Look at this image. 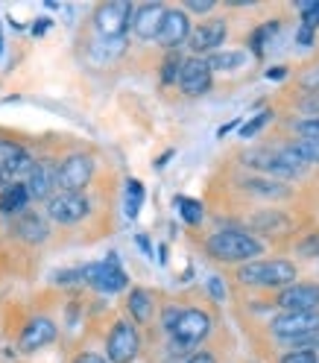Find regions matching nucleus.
Returning <instances> with one entry per match:
<instances>
[{
    "label": "nucleus",
    "instance_id": "nucleus-18",
    "mask_svg": "<svg viewBox=\"0 0 319 363\" xmlns=\"http://www.w3.org/2000/svg\"><path fill=\"white\" fill-rule=\"evenodd\" d=\"M164 12L167 6L164 4H144L135 9L132 15V33L138 41H155L158 38V30H162V21H164Z\"/></svg>",
    "mask_w": 319,
    "mask_h": 363
},
{
    "label": "nucleus",
    "instance_id": "nucleus-7",
    "mask_svg": "<svg viewBox=\"0 0 319 363\" xmlns=\"http://www.w3.org/2000/svg\"><path fill=\"white\" fill-rule=\"evenodd\" d=\"M88 214H91V202L85 194L59 191L44 202V217H47V223H56V225H77Z\"/></svg>",
    "mask_w": 319,
    "mask_h": 363
},
{
    "label": "nucleus",
    "instance_id": "nucleus-42",
    "mask_svg": "<svg viewBox=\"0 0 319 363\" xmlns=\"http://www.w3.org/2000/svg\"><path fill=\"white\" fill-rule=\"evenodd\" d=\"M135 240H138V246L144 249V255H150V258H152V243H150V238H147V235H138Z\"/></svg>",
    "mask_w": 319,
    "mask_h": 363
},
{
    "label": "nucleus",
    "instance_id": "nucleus-14",
    "mask_svg": "<svg viewBox=\"0 0 319 363\" xmlns=\"http://www.w3.org/2000/svg\"><path fill=\"white\" fill-rule=\"evenodd\" d=\"M179 91L185 97H205L214 85V74L208 71V65L199 56H188L181 59V67H179V79H176Z\"/></svg>",
    "mask_w": 319,
    "mask_h": 363
},
{
    "label": "nucleus",
    "instance_id": "nucleus-15",
    "mask_svg": "<svg viewBox=\"0 0 319 363\" xmlns=\"http://www.w3.org/2000/svg\"><path fill=\"white\" fill-rule=\"evenodd\" d=\"M191 15L181 9V6H167L164 12V21H162V30H158V44L167 50V53H176L181 44H188L191 38Z\"/></svg>",
    "mask_w": 319,
    "mask_h": 363
},
{
    "label": "nucleus",
    "instance_id": "nucleus-26",
    "mask_svg": "<svg viewBox=\"0 0 319 363\" xmlns=\"http://www.w3.org/2000/svg\"><path fill=\"white\" fill-rule=\"evenodd\" d=\"M144 196H147V191H144L141 182L138 179H129L126 182V196H123V208H126V217L129 220L138 217V211L144 206Z\"/></svg>",
    "mask_w": 319,
    "mask_h": 363
},
{
    "label": "nucleus",
    "instance_id": "nucleus-33",
    "mask_svg": "<svg viewBox=\"0 0 319 363\" xmlns=\"http://www.w3.org/2000/svg\"><path fill=\"white\" fill-rule=\"evenodd\" d=\"M279 363H319V352H308V349H290L281 354Z\"/></svg>",
    "mask_w": 319,
    "mask_h": 363
},
{
    "label": "nucleus",
    "instance_id": "nucleus-8",
    "mask_svg": "<svg viewBox=\"0 0 319 363\" xmlns=\"http://www.w3.org/2000/svg\"><path fill=\"white\" fill-rule=\"evenodd\" d=\"M94 158L88 152H71L65 155L56 173H59V191H67V194H85V188L91 185V179H94Z\"/></svg>",
    "mask_w": 319,
    "mask_h": 363
},
{
    "label": "nucleus",
    "instance_id": "nucleus-17",
    "mask_svg": "<svg viewBox=\"0 0 319 363\" xmlns=\"http://www.w3.org/2000/svg\"><path fill=\"white\" fill-rule=\"evenodd\" d=\"M12 235L21 243H27V246H41V243L50 240V223H47V217H44V214L27 208L24 214H18L12 220Z\"/></svg>",
    "mask_w": 319,
    "mask_h": 363
},
{
    "label": "nucleus",
    "instance_id": "nucleus-2",
    "mask_svg": "<svg viewBox=\"0 0 319 363\" xmlns=\"http://www.w3.org/2000/svg\"><path fill=\"white\" fill-rule=\"evenodd\" d=\"M237 281L243 287L258 290H284L296 281V267L284 258H267V261H249L237 267Z\"/></svg>",
    "mask_w": 319,
    "mask_h": 363
},
{
    "label": "nucleus",
    "instance_id": "nucleus-20",
    "mask_svg": "<svg viewBox=\"0 0 319 363\" xmlns=\"http://www.w3.org/2000/svg\"><path fill=\"white\" fill-rule=\"evenodd\" d=\"M126 311L132 316V325H147L155 313V299L152 293L144 287H132L129 296H126Z\"/></svg>",
    "mask_w": 319,
    "mask_h": 363
},
{
    "label": "nucleus",
    "instance_id": "nucleus-9",
    "mask_svg": "<svg viewBox=\"0 0 319 363\" xmlns=\"http://www.w3.org/2000/svg\"><path fill=\"white\" fill-rule=\"evenodd\" d=\"M141 352V334L138 325H132L129 320H118L108 328L106 337V360L108 363H132Z\"/></svg>",
    "mask_w": 319,
    "mask_h": 363
},
{
    "label": "nucleus",
    "instance_id": "nucleus-5",
    "mask_svg": "<svg viewBox=\"0 0 319 363\" xmlns=\"http://www.w3.org/2000/svg\"><path fill=\"white\" fill-rule=\"evenodd\" d=\"M82 284H88L91 290L106 293V296H115V293H123L129 287V276L121 267V258L111 252L106 261H91L82 264Z\"/></svg>",
    "mask_w": 319,
    "mask_h": 363
},
{
    "label": "nucleus",
    "instance_id": "nucleus-37",
    "mask_svg": "<svg viewBox=\"0 0 319 363\" xmlns=\"http://www.w3.org/2000/svg\"><path fill=\"white\" fill-rule=\"evenodd\" d=\"M179 311H181V308L170 305V308H164V313H162V328H164L167 334L173 331V325H176V320H179Z\"/></svg>",
    "mask_w": 319,
    "mask_h": 363
},
{
    "label": "nucleus",
    "instance_id": "nucleus-1",
    "mask_svg": "<svg viewBox=\"0 0 319 363\" xmlns=\"http://www.w3.org/2000/svg\"><path fill=\"white\" fill-rule=\"evenodd\" d=\"M205 252L220 264H240L243 267L249 261H258V255L264 252V243L243 229H220L205 240Z\"/></svg>",
    "mask_w": 319,
    "mask_h": 363
},
{
    "label": "nucleus",
    "instance_id": "nucleus-48",
    "mask_svg": "<svg viewBox=\"0 0 319 363\" xmlns=\"http://www.w3.org/2000/svg\"><path fill=\"white\" fill-rule=\"evenodd\" d=\"M316 94H319V88H316Z\"/></svg>",
    "mask_w": 319,
    "mask_h": 363
},
{
    "label": "nucleus",
    "instance_id": "nucleus-32",
    "mask_svg": "<svg viewBox=\"0 0 319 363\" xmlns=\"http://www.w3.org/2000/svg\"><path fill=\"white\" fill-rule=\"evenodd\" d=\"M302 27L316 33L319 30V0H310V4H302Z\"/></svg>",
    "mask_w": 319,
    "mask_h": 363
},
{
    "label": "nucleus",
    "instance_id": "nucleus-31",
    "mask_svg": "<svg viewBox=\"0 0 319 363\" xmlns=\"http://www.w3.org/2000/svg\"><path fill=\"white\" fill-rule=\"evenodd\" d=\"M293 132L299 135V138H310V141H319V115L296 121V123H293Z\"/></svg>",
    "mask_w": 319,
    "mask_h": 363
},
{
    "label": "nucleus",
    "instance_id": "nucleus-27",
    "mask_svg": "<svg viewBox=\"0 0 319 363\" xmlns=\"http://www.w3.org/2000/svg\"><path fill=\"white\" fill-rule=\"evenodd\" d=\"M173 206L179 208L181 220H185L188 225H199L205 220V208H202V202L199 199H191V196H176L173 199Z\"/></svg>",
    "mask_w": 319,
    "mask_h": 363
},
{
    "label": "nucleus",
    "instance_id": "nucleus-23",
    "mask_svg": "<svg viewBox=\"0 0 319 363\" xmlns=\"http://www.w3.org/2000/svg\"><path fill=\"white\" fill-rule=\"evenodd\" d=\"M279 27H281V21H267V24H261L258 30H252V35H249V50H246V53H252L255 59H261V56L267 53V48H269L272 35L279 33Z\"/></svg>",
    "mask_w": 319,
    "mask_h": 363
},
{
    "label": "nucleus",
    "instance_id": "nucleus-13",
    "mask_svg": "<svg viewBox=\"0 0 319 363\" xmlns=\"http://www.w3.org/2000/svg\"><path fill=\"white\" fill-rule=\"evenodd\" d=\"M33 162L35 158L30 155L27 147H21L15 141H0V188L15 185V182H24Z\"/></svg>",
    "mask_w": 319,
    "mask_h": 363
},
{
    "label": "nucleus",
    "instance_id": "nucleus-34",
    "mask_svg": "<svg viewBox=\"0 0 319 363\" xmlns=\"http://www.w3.org/2000/svg\"><path fill=\"white\" fill-rule=\"evenodd\" d=\"M53 281L59 284V287H71V284H82V269L79 267H74V269H59L56 276H53Z\"/></svg>",
    "mask_w": 319,
    "mask_h": 363
},
{
    "label": "nucleus",
    "instance_id": "nucleus-4",
    "mask_svg": "<svg viewBox=\"0 0 319 363\" xmlns=\"http://www.w3.org/2000/svg\"><path fill=\"white\" fill-rule=\"evenodd\" d=\"M214 323H211V313L202 311V308H181L179 311V320L170 331V340L179 352H191L199 343H205L211 334Z\"/></svg>",
    "mask_w": 319,
    "mask_h": 363
},
{
    "label": "nucleus",
    "instance_id": "nucleus-35",
    "mask_svg": "<svg viewBox=\"0 0 319 363\" xmlns=\"http://www.w3.org/2000/svg\"><path fill=\"white\" fill-rule=\"evenodd\" d=\"M181 9H185L188 15H208V12L217 9V0H185Z\"/></svg>",
    "mask_w": 319,
    "mask_h": 363
},
{
    "label": "nucleus",
    "instance_id": "nucleus-25",
    "mask_svg": "<svg viewBox=\"0 0 319 363\" xmlns=\"http://www.w3.org/2000/svg\"><path fill=\"white\" fill-rule=\"evenodd\" d=\"M243 188H246L249 194L272 196V199H284V196H290V188H284L281 182H272V179H249V182H243Z\"/></svg>",
    "mask_w": 319,
    "mask_h": 363
},
{
    "label": "nucleus",
    "instance_id": "nucleus-39",
    "mask_svg": "<svg viewBox=\"0 0 319 363\" xmlns=\"http://www.w3.org/2000/svg\"><path fill=\"white\" fill-rule=\"evenodd\" d=\"M74 363H108V360L103 354H97V352H79L74 357Z\"/></svg>",
    "mask_w": 319,
    "mask_h": 363
},
{
    "label": "nucleus",
    "instance_id": "nucleus-46",
    "mask_svg": "<svg viewBox=\"0 0 319 363\" xmlns=\"http://www.w3.org/2000/svg\"><path fill=\"white\" fill-rule=\"evenodd\" d=\"M170 158H173V150H167V152H164L162 158H158V162H155V167H158V170H162V167H164V164L170 162Z\"/></svg>",
    "mask_w": 319,
    "mask_h": 363
},
{
    "label": "nucleus",
    "instance_id": "nucleus-24",
    "mask_svg": "<svg viewBox=\"0 0 319 363\" xmlns=\"http://www.w3.org/2000/svg\"><path fill=\"white\" fill-rule=\"evenodd\" d=\"M284 150L296 158V162H302L305 167H308V164H319V141H310V138H296V141L284 144Z\"/></svg>",
    "mask_w": 319,
    "mask_h": 363
},
{
    "label": "nucleus",
    "instance_id": "nucleus-6",
    "mask_svg": "<svg viewBox=\"0 0 319 363\" xmlns=\"http://www.w3.org/2000/svg\"><path fill=\"white\" fill-rule=\"evenodd\" d=\"M132 15H135V6L129 0H108V4H100L94 9L91 24H94L100 38H123L132 27Z\"/></svg>",
    "mask_w": 319,
    "mask_h": 363
},
{
    "label": "nucleus",
    "instance_id": "nucleus-22",
    "mask_svg": "<svg viewBox=\"0 0 319 363\" xmlns=\"http://www.w3.org/2000/svg\"><path fill=\"white\" fill-rule=\"evenodd\" d=\"M249 62V53L246 50H217L211 56H205V65H208V71L214 74H235L240 67Z\"/></svg>",
    "mask_w": 319,
    "mask_h": 363
},
{
    "label": "nucleus",
    "instance_id": "nucleus-45",
    "mask_svg": "<svg viewBox=\"0 0 319 363\" xmlns=\"http://www.w3.org/2000/svg\"><path fill=\"white\" fill-rule=\"evenodd\" d=\"M35 24H38V27H33V33H35V35H41L44 30H47V27L53 24V21H47V18H41V21H35Z\"/></svg>",
    "mask_w": 319,
    "mask_h": 363
},
{
    "label": "nucleus",
    "instance_id": "nucleus-21",
    "mask_svg": "<svg viewBox=\"0 0 319 363\" xmlns=\"http://www.w3.org/2000/svg\"><path fill=\"white\" fill-rule=\"evenodd\" d=\"M30 208V194L24 188V182H15V185L0 188V214L15 220L18 214H24Z\"/></svg>",
    "mask_w": 319,
    "mask_h": 363
},
{
    "label": "nucleus",
    "instance_id": "nucleus-16",
    "mask_svg": "<svg viewBox=\"0 0 319 363\" xmlns=\"http://www.w3.org/2000/svg\"><path fill=\"white\" fill-rule=\"evenodd\" d=\"M59 337V328L50 316H33V320L21 328V337H18V352L24 354H33V352H41L44 346L56 343Z\"/></svg>",
    "mask_w": 319,
    "mask_h": 363
},
{
    "label": "nucleus",
    "instance_id": "nucleus-38",
    "mask_svg": "<svg viewBox=\"0 0 319 363\" xmlns=\"http://www.w3.org/2000/svg\"><path fill=\"white\" fill-rule=\"evenodd\" d=\"M208 293H211L214 302H223V299H225V284H223V279L211 276V279H208Z\"/></svg>",
    "mask_w": 319,
    "mask_h": 363
},
{
    "label": "nucleus",
    "instance_id": "nucleus-44",
    "mask_svg": "<svg viewBox=\"0 0 319 363\" xmlns=\"http://www.w3.org/2000/svg\"><path fill=\"white\" fill-rule=\"evenodd\" d=\"M235 126H237V118H235L232 123H225V126H220V129H217V138H225V135H229V132H232Z\"/></svg>",
    "mask_w": 319,
    "mask_h": 363
},
{
    "label": "nucleus",
    "instance_id": "nucleus-28",
    "mask_svg": "<svg viewBox=\"0 0 319 363\" xmlns=\"http://www.w3.org/2000/svg\"><path fill=\"white\" fill-rule=\"evenodd\" d=\"M123 38H100V44H91V56L94 62H111L123 53Z\"/></svg>",
    "mask_w": 319,
    "mask_h": 363
},
{
    "label": "nucleus",
    "instance_id": "nucleus-11",
    "mask_svg": "<svg viewBox=\"0 0 319 363\" xmlns=\"http://www.w3.org/2000/svg\"><path fill=\"white\" fill-rule=\"evenodd\" d=\"M225 38H229V24H225V18H208L191 30L188 50H191V56L205 59V56L223 50Z\"/></svg>",
    "mask_w": 319,
    "mask_h": 363
},
{
    "label": "nucleus",
    "instance_id": "nucleus-19",
    "mask_svg": "<svg viewBox=\"0 0 319 363\" xmlns=\"http://www.w3.org/2000/svg\"><path fill=\"white\" fill-rule=\"evenodd\" d=\"M276 305L281 311H319V284H290L279 290Z\"/></svg>",
    "mask_w": 319,
    "mask_h": 363
},
{
    "label": "nucleus",
    "instance_id": "nucleus-29",
    "mask_svg": "<svg viewBox=\"0 0 319 363\" xmlns=\"http://www.w3.org/2000/svg\"><path fill=\"white\" fill-rule=\"evenodd\" d=\"M179 67H181V56L179 53H167L164 56V62H162V67H158V79H162V85H176V79H179Z\"/></svg>",
    "mask_w": 319,
    "mask_h": 363
},
{
    "label": "nucleus",
    "instance_id": "nucleus-10",
    "mask_svg": "<svg viewBox=\"0 0 319 363\" xmlns=\"http://www.w3.org/2000/svg\"><path fill=\"white\" fill-rule=\"evenodd\" d=\"M313 331H319V311H281L269 320V334L279 337L281 343Z\"/></svg>",
    "mask_w": 319,
    "mask_h": 363
},
{
    "label": "nucleus",
    "instance_id": "nucleus-12",
    "mask_svg": "<svg viewBox=\"0 0 319 363\" xmlns=\"http://www.w3.org/2000/svg\"><path fill=\"white\" fill-rule=\"evenodd\" d=\"M59 162L53 158H35L30 173L24 176V188L30 194V202H47L53 194H59Z\"/></svg>",
    "mask_w": 319,
    "mask_h": 363
},
{
    "label": "nucleus",
    "instance_id": "nucleus-40",
    "mask_svg": "<svg viewBox=\"0 0 319 363\" xmlns=\"http://www.w3.org/2000/svg\"><path fill=\"white\" fill-rule=\"evenodd\" d=\"M185 363H217V360H214V354H211V352L199 349V352H194V354H191Z\"/></svg>",
    "mask_w": 319,
    "mask_h": 363
},
{
    "label": "nucleus",
    "instance_id": "nucleus-41",
    "mask_svg": "<svg viewBox=\"0 0 319 363\" xmlns=\"http://www.w3.org/2000/svg\"><path fill=\"white\" fill-rule=\"evenodd\" d=\"M296 41H299V44H305V48H308V44H310V41H313V33H310V30H305V27H302V30H299V33H296Z\"/></svg>",
    "mask_w": 319,
    "mask_h": 363
},
{
    "label": "nucleus",
    "instance_id": "nucleus-47",
    "mask_svg": "<svg viewBox=\"0 0 319 363\" xmlns=\"http://www.w3.org/2000/svg\"><path fill=\"white\" fill-rule=\"evenodd\" d=\"M0 48H4V38H0Z\"/></svg>",
    "mask_w": 319,
    "mask_h": 363
},
{
    "label": "nucleus",
    "instance_id": "nucleus-36",
    "mask_svg": "<svg viewBox=\"0 0 319 363\" xmlns=\"http://www.w3.org/2000/svg\"><path fill=\"white\" fill-rule=\"evenodd\" d=\"M299 255H302V258H319V232L308 235V238L299 243Z\"/></svg>",
    "mask_w": 319,
    "mask_h": 363
},
{
    "label": "nucleus",
    "instance_id": "nucleus-3",
    "mask_svg": "<svg viewBox=\"0 0 319 363\" xmlns=\"http://www.w3.org/2000/svg\"><path fill=\"white\" fill-rule=\"evenodd\" d=\"M240 162L246 167H252L269 179H299L305 176V164L296 162V158L284 150V147H272V150H246L240 155Z\"/></svg>",
    "mask_w": 319,
    "mask_h": 363
},
{
    "label": "nucleus",
    "instance_id": "nucleus-43",
    "mask_svg": "<svg viewBox=\"0 0 319 363\" xmlns=\"http://www.w3.org/2000/svg\"><path fill=\"white\" fill-rule=\"evenodd\" d=\"M284 74H287V67H269V71H267V79H284Z\"/></svg>",
    "mask_w": 319,
    "mask_h": 363
},
{
    "label": "nucleus",
    "instance_id": "nucleus-30",
    "mask_svg": "<svg viewBox=\"0 0 319 363\" xmlns=\"http://www.w3.org/2000/svg\"><path fill=\"white\" fill-rule=\"evenodd\" d=\"M269 121H272V111H269V108L258 111V115H255L252 121H246V123L240 126V138H243V141H249V138H255V135H258V132H261V129H264V126H267Z\"/></svg>",
    "mask_w": 319,
    "mask_h": 363
}]
</instances>
